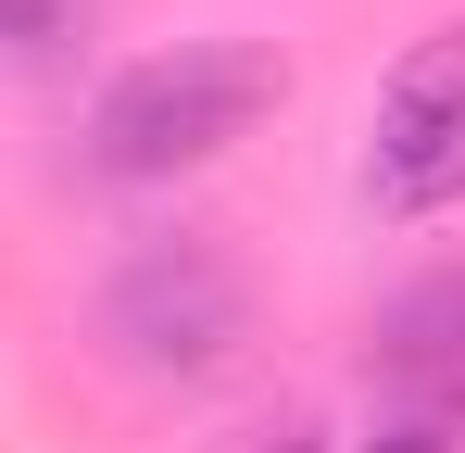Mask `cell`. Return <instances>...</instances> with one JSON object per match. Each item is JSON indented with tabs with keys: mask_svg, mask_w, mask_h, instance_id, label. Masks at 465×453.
<instances>
[{
	"mask_svg": "<svg viewBox=\"0 0 465 453\" xmlns=\"http://www.w3.org/2000/svg\"><path fill=\"white\" fill-rule=\"evenodd\" d=\"M378 453H453V428H428V416H390V428H378Z\"/></svg>",
	"mask_w": 465,
	"mask_h": 453,
	"instance_id": "8992f818",
	"label": "cell"
},
{
	"mask_svg": "<svg viewBox=\"0 0 465 453\" xmlns=\"http://www.w3.org/2000/svg\"><path fill=\"white\" fill-rule=\"evenodd\" d=\"M365 202L378 215H440L465 202V25H428L390 64L365 114Z\"/></svg>",
	"mask_w": 465,
	"mask_h": 453,
	"instance_id": "3957f363",
	"label": "cell"
},
{
	"mask_svg": "<svg viewBox=\"0 0 465 453\" xmlns=\"http://www.w3.org/2000/svg\"><path fill=\"white\" fill-rule=\"evenodd\" d=\"M88 13H101V0H0V76L64 64V51L88 38Z\"/></svg>",
	"mask_w": 465,
	"mask_h": 453,
	"instance_id": "5b68a950",
	"label": "cell"
},
{
	"mask_svg": "<svg viewBox=\"0 0 465 453\" xmlns=\"http://www.w3.org/2000/svg\"><path fill=\"white\" fill-rule=\"evenodd\" d=\"M264 114H277V51L264 38H176V51H139L126 76H101L76 151L114 189H163V176L214 164L227 139H252Z\"/></svg>",
	"mask_w": 465,
	"mask_h": 453,
	"instance_id": "6da1fadb",
	"label": "cell"
},
{
	"mask_svg": "<svg viewBox=\"0 0 465 453\" xmlns=\"http://www.w3.org/2000/svg\"><path fill=\"white\" fill-rule=\"evenodd\" d=\"M88 327H101V353L126 378H214L252 340V277H239L227 239H139L101 277Z\"/></svg>",
	"mask_w": 465,
	"mask_h": 453,
	"instance_id": "7a4b0ae2",
	"label": "cell"
},
{
	"mask_svg": "<svg viewBox=\"0 0 465 453\" xmlns=\"http://www.w3.org/2000/svg\"><path fill=\"white\" fill-rule=\"evenodd\" d=\"M239 453H327V441H314L302 416H277V428H252V441H239Z\"/></svg>",
	"mask_w": 465,
	"mask_h": 453,
	"instance_id": "52a82bcc",
	"label": "cell"
},
{
	"mask_svg": "<svg viewBox=\"0 0 465 453\" xmlns=\"http://www.w3.org/2000/svg\"><path fill=\"white\" fill-rule=\"evenodd\" d=\"M378 378L402 390V416H428V428L465 403V265L415 277V290L378 315Z\"/></svg>",
	"mask_w": 465,
	"mask_h": 453,
	"instance_id": "277c9868",
	"label": "cell"
}]
</instances>
